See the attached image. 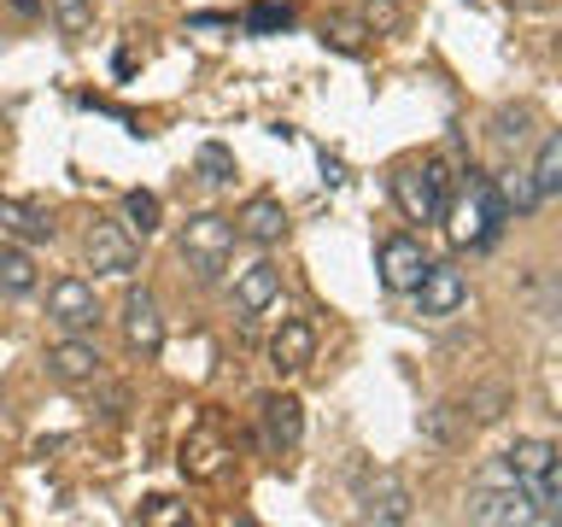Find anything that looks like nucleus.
<instances>
[{"label":"nucleus","mask_w":562,"mask_h":527,"mask_svg":"<svg viewBox=\"0 0 562 527\" xmlns=\"http://www.w3.org/2000/svg\"><path fill=\"white\" fill-rule=\"evenodd\" d=\"M228 258H235V223L217 217V211H200V217H188V228H182V264L193 270V281H200V288L223 281Z\"/></svg>","instance_id":"f257e3e1"},{"label":"nucleus","mask_w":562,"mask_h":527,"mask_svg":"<svg viewBox=\"0 0 562 527\" xmlns=\"http://www.w3.org/2000/svg\"><path fill=\"white\" fill-rule=\"evenodd\" d=\"M393 200L411 223H439L451 205V165L446 158H428V165H404L393 176Z\"/></svg>","instance_id":"f03ea898"},{"label":"nucleus","mask_w":562,"mask_h":527,"mask_svg":"<svg viewBox=\"0 0 562 527\" xmlns=\"http://www.w3.org/2000/svg\"><path fill=\"white\" fill-rule=\"evenodd\" d=\"M47 316L59 323L65 334H88V328H100V299H94V281H82V276H59L47 288Z\"/></svg>","instance_id":"7ed1b4c3"},{"label":"nucleus","mask_w":562,"mask_h":527,"mask_svg":"<svg viewBox=\"0 0 562 527\" xmlns=\"http://www.w3.org/2000/svg\"><path fill=\"white\" fill-rule=\"evenodd\" d=\"M469 522L474 527H527L533 522V498L527 486H474L469 492Z\"/></svg>","instance_id":"20e7f679"},{"label":"nucleus","mask_w":562,"mask_h":527,"mask_svg":"<svg viewBox=\"0 0 562 527\" xmlns=\"http://www.w3.org/2000/svg\"><path fill=\"white\" fill-rule=\"evenodd\" d=\"M82 253H88V270L94 276H117V281H130L135 276V240H130V228L123 223H94L88 228V240H82Z\"/></svg>","instance_id":"39448f33"},{"label":"nucleus","mask_w":562,"mask_h":527,"mask_svg":"<svg viewBox=\"0 0 562 527\" xmlns=\"http://www.w3.org/2000/svg\"><path fill=\"white\" fill-rule=\"evenodd\" d=\"M358 516L381 527L411 522V486L398 474H358Z\"/></svg>","instance_id":"423d86ee"},{"label":"nucleus","mask_w":562,"mask_h":527,"mask_svg":"<svg viewBox=\"0 0 562 527\" xmlns=\"http://www.w3.org/2000/svg\"><path fill=\"white\" fill-rule=\"evenodd\" d=\"M123 346L135 351V358H153L158 346H165V316H158V299L147 288H130L123 293Z\"/></svg>","instance_id":"0eeeda50"},{"label":"nucleus","mask_w":562,"mask_h":527,"mask_svg":"<svg viewBox=\"0 0 562 527\" xmlns=\"http://www.w3.org/2000/svg\"><path fill=\"white\" fill-rule=\"evenodd\" d=\"M375 270H381V288L386 293H416L422 270H428V253H422V240H411V235H386Z\"/></svg>","instance_id":"6e6552de"},{"label":"nucleus","mask_w":562,"mask_h":527,"mask_svg":"<svg viewBox=\"0 0 562 527\" xmlns=\"http://www.w3.org/2000/svg\"><path fill=\"white\" fill-rule=\"evenodd\" d=\"M463 299H469V281L463 270H451V264H428L416 281V311L422 316H451V311H463Z\"/></svg>","instance_id":"1a4fd4ad"},{"label":"nucleus","mask_w":562,"mask_h":527,"mask_svg":"<svg viewBox=\"0 0 562 527\" xmlns=\"http://www.w3.org/2000/svg\"><path fill=\"white\" fill-rule=\"evenodd\" d=\"M47 375L65 381V386L100 381V351H94V340H82V334H65L59 346H47Z\"/></svg>","instance_id":"9d476101"},{"label":"nucleus","mask_w":562,"mask_h":527,"mask_svg":"<svg viewBox=\"0 0 562 527\" xmlns=\"http://www.w3.org/2000/svg\"><path fill=\"white\" fill-rule=\"evenodd\" d=\"M228 439L217 434V428H193L188 439H182V457H176V463H182V474L188 481H217V474L228 469Z\"/></svg>","instance_id":"9b49d317"},{"label":"nucleus","mask_w":562,"mask_h":527,"mask_svg":"<svg viewBox=\"0 0 562 527\" xmlns=\"http://www.w3.org/2000/svg\"><path fill=\"white\" fill-rule=\"evenodd\" d=\"M235 235H240V240H252V246H276L281 235H288V211H281L276 193H252V200L240 205Z\"/></svg>","instance_id":"f8f14e48"},{"label":"nucleus","mask_w":562,"mask_h":527,"mask_svg":"<svg viewBox=\"0 0 562 527\" xmlns=\"http://www.w3.org/2000/svg\"><path fill=\"white\" fill-rule=\"evenodd\" d=\"M281 299V270L270 258H258V264H246V270L235 276V305L240 316H263Z\"/></svg>","instance_id":"ddd939ff"},{"label":"nucleus","mask_w":562,"mask_h":527,"mask_svg":"<svg viewBox=\"0 0 562 527\" xmlns=\"http://www.w3.org/2000/svg\"><path fill=\"white\" fill-rule=\"evenodd\" d=\"M311 358H316V328L311 323H281L276 328V340H270V369L276 375H299V369H311Z\"/></svg>","instance_id":"4468645a"},{"label":"nucleus","mask_w":562,"mask_h":527,"mask_svg":"<svg viewBox=\"0 0 562 527\" xmlns=\"http://www.w3.org/2000/svg\"><path fill=\"white\" fill-rule=\"evenodd\" d=\"M258 422H263V446L270 451H293L299 434H305V416H299V399L288 393H270L258 404Z\"/></svg>","instance_id":"2eb2a0df"},{"label":"nucleus","mask_w":562,"mask_h":527,"mask_svg":"<svg viewBox=\"0 0 562 527\" xmlns=\"http://www.w3.org/2000/svg\"><path fill=\"white\" fill-rule=\"evenodd\" d=\"M0 228H7L18 246L53 240V217H47V211H35V205H24V200H0Z\"/></svg>","instance_id":"dca6fc26"},{"label":"nucleus","mask_w":562,"mask_h":527,"mask_svg":"<svg viewBox=\"0 0 562 527\" xmlns=\"http://www.w3.org/2000/svg\"><path fill=\"white\" fill-rule=\"evenodd\" d=\"M551 457H557V446H551V439H516V446L504 451V469L516 474L521 486H533L539 474L551 469Z\"/></svg>","instance_id":"f3484780"},{"label":"nucleus","mask_w":562,"mask_h":527,"mask_svg":"<svg viewBox=\"0 0 562 527\" xmlns=\"http://www.w3.org/2000/svg\"><path fill=\"white\" fill-rule=\"evenodd\" d=\"M35 258H30V246H0V293H12V299H24L35 293Z\"/></svg>","instance_id":"a211bd4d"},{"label":"nucleus","mask_w":562,"mask_h":527,"mask_svg":"<svg viewBox=\"0 0 562 527\" xmlns=\"http://www.w3.org/2000/svg\"><path fill=\"white\" fill-rule=\"evenodd\" d=\"M527 498H533V522H562V451L551 457V469L527 486Z\"/></svg>","instance_id":"6ab92c4d"},{"label":"nucleus","mask_w":562,"mask_h":527,"mask_svg":"<svg viewBox=\"0 0 562 527\" xmlns=\"http://www.w3.org/2000/svg\"><path fill=\"white\" fill-rule=\"evenodd\" d=\"M527 176H533L539 200H557V193H562V130L539 147V158H533V170H527Z\"/></svg>","instance_id":"aec40b11"},{"label":"nucleus","mask_w":562,"mask_h":527,"mask_svg":"<svg viewBox=\"0 0 562 527\" xmlns=\"http://www.w3.org/2000/svg\"><path fill=\"white\" fill-rule=\"evenodd\" d=\"M158 217H165V205H158V193H147V188L123 193V228H135V235L147 240V235H158Z\"/></svg>","instance_id":"412c9836"},{"label":"nucleus","mask_w":562,"mask_h":527,"mask_svg":"<svg viewBox=\"0 0 562 527\" xmlns=\"http://www.w3.org/2000/svg\"><path fill=\"white\" fill-rule=\"evenodd\" d=\"M509 404H516V393H509L504 381H481V386H469V411H463V416H474V422H498Z\"/></svg>","instance_id":"4be33fe9"},{"label":"nucleus","mask_w":562,"mask_h":527,"mask_svg":"<svg viewBox=\"0 0 562 527\" xmlns=\"http://www.w3.org/2000/svg\"><path fill=\"white\" fill-rule=\"evenodd\" d=\"M492 188H498L504 211H516V217H527V211H533V205H544L539 193H533V176H527V170H504V176H498V182H492Z\"/></svg>","instance_id":"5701e85b"},{"label":"nucleus","mask_w":562,"mask_h":527,"mask_svg":"<svg viewBox=\"0 0 562 527\" xmlns=\"http://www.w3.org/2000/svg\"><path fill=\"white\" fill-rule=\"evenodd\" d=\"M323 42L340 47V53H363L369 24H363V18H351V12H334V18H323Z\"/></svg>","instance_id":"b1692460"},{"label":"nucleus","mask_w":562,"mask_h":527,"mask_svg":"<svg viewBox=\"0 0 562 527\" xmlns=\"http://www.w3.org/2000/svg\"><path fill=\"white\" fill-rule=\"evenodd\" d=\"M53 24H59V35H70V42H82L88 30H94V7L88 0H47Z\"/></svg>","instance_id":"393cba45"},{"label":"nucleus","mask_w":562,"mask_h":527,"mask_svg":"<svg viewBox=\"0 0 562 527\" xmlns=\"http://www.w3.org/2000/svg\"><path fill=\"white\" fill-rule=\"evenodd\" d=\"M193 165H200V176H205L211 188L235 182V153H228L223 141H205V147H200V158H193Z\"/></svg>","instance_id":"a878e982"},{"label":"nucleus","mask_w":562,"mask_h":527,"mask_svg":"<svg viewBox=\"0 0 562 527\" xmlns=\"http://www.w3.org/2000/svg\"><path fill=\"white\" fill-rule=\"evenodd\" d=\"M288 24H293V12L288 7H270V0L246 12V30H252V35H270V30H288Z\"/></svg>","instance_id":"bb28decb"},{"label":"nucleus","mask_w":562,"mask_h":527,"mask_svg":"<svg viewBox=\"0 0 562 527\" xmlns=\"http://www.w3.org/2000/svg\"><path fill=\"white\" fill-rule=\"evenodd\" d=\"M140 522H147V527H176V522H188V504H176V498H147Z\"/></svg>","instance_id":"cd10ccee"},{"label":"nucleus","mask_w":562,"mask_h":527,"mask_svg":"<svg viewBox=\"0 0 562 527\" xmlns=\"http://www.w3.org/2000/svg\"><path fill=\"white\" fill-rule=\"evenodd\" d=\"M363 18H369V35L398 30V7H393V0H363Z\"/></svg>","instance_id":"c85d7f7f"},{"label":"nucleus","mask_w":562,"mask_h":527,"mask_svg":"<svg viewBox=\"0 0 562 527\" xmlns=\"http://www.w3.org/2000/svg\"><path fill=\"white\" fill-rule=\"evenodd\" d=\"M428 434L434 439H457V404H439V411L428 416Z\"/></svg>","instance_id":"c756f323"},{"label":"nucleus","mask_w":562,"mask_h":527,"mask_svg":"<svg viewBox=\"0 0 562 527\" xmlns=\"http://www.w3.org/2000/svg\"><path fill=\"white\" fill-rule=\"evenodd\" d=\"M521 123H527V112H498V135H504V141H516V135H521Z\"/></svg>","instance_id":"7c9ffc66"},{"label":"nucleus","mask_w":562,"mask_h":527,"mask_svg":"<svg viewBox=\"0 0 562 527\" xmlns=\"http://www.w3.org/2000/svg\"><path fill=\"white\" fill-rule=\"evenodd\" d=\"M12 7H18V12H35V0H12Z\"/></svg>","instance_id":"2f4dec72"}]
</instances>
